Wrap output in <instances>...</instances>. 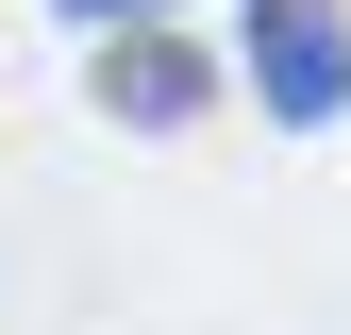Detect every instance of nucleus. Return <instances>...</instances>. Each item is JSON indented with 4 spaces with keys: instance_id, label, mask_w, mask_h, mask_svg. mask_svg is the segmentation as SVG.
Listing matches in <instances>:
<instances>
[{
    "instance_id": "2",
    "label": "nucleus",
    "mask_w": 351,
    "mask_h": 335,
    "mask_svg": "<svg viewBox=\"0 0 351 335\" xmlns=\"http://www.w3.org/2000/svg\"><path fill=\"white\" fill-rule=\"evenodd\" d=\"M201 101H217V67H201L167 17H117V34H101V117H134V135H184Z\"/></svg>"
},
{
    "instance_id": "1",
    "label": "nucleus",
    "mask_w": 351,
    "mask_h": 335,
    "mask_svg": "<svg viewBox=\"0 0 351 335\" xmlns=\"http://www.w3.org/2000/svg\"><path fill=\"white\" fill-rule=\"evenodd\" d=\"M234 34H251V101L285 135H335L351 117V17L335 0H234Z\"/></svg>"
},
{
    "instance_id": "3",
    "label": "nucleus",
    "mask_w": 351,
    "mask_h": 335,
    "mask_svg": "<svg viewBox=\"0 0 351 335\" xmlns=\"http://www.w3.org/2000/svg\"><path fill=\"white\" fill-rule=\"evenodd\" d=\"M51 17H84V34H117V17H167V0H51Z\"/></svg>"
}]
</instances>
